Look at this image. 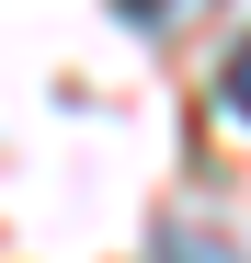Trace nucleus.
<instances>
[{
  "instance_id": "3",
  "label": "nucleus",
  "mask_w": 251,
  "mask_h": 263,
  "mask_svg": "<svg viewBox=\"0 0 251 263\" xmlns=\"http://www.w3.org/2000/svg\"><path fill=\"white\" fill-rule=\"evenodd\" d=\"M217 103L251 126V34H240V46H228V69H217Z\"/></svg>"
},
{
  "instance_id": "2",
  "label": "nucleus",
  "mask_w": 251,
  "mask_h": 263,
  "mask_svg": "<svg viewBox=\"0 0 251 263\" xmlns=\"http://www.w3.org/2000/svg\"><path fill=\"white\" fill-rule=\"evenodd\" d=\"M114 12L137 23V34H160V46H172V34H194L205 12H217V0H114Z\"/></svg>"
},
{
  "instance_id": "1",
  "label": "nucleus",
  "mask_w": 251,
  "mask_h": 263,
  "mask_svg": "<svg viewBox=\"0 0 251 263\" xmlns=\"http://www.w3.org/2000/svg\"><path fill=\"white\" fill-rule=\"evenodd\" d=\"M149 263H251V252H240L228 229H160V240H149Z\"/></svg>"
}]
</instances>
